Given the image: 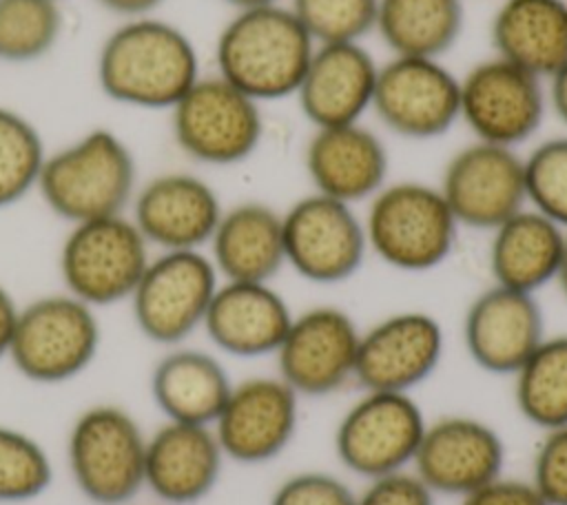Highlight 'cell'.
<instances>
[{"label":"cell","mask_w":567,"mask_h":505,"mask_svg":"<svg viewBox=\"0 0 567 505\" xmlns=\"http://www.w3.org/2000/svg\"><path fill=\"white\" fill-rule=\"evenodd\" d=\"M195 42L155 16L122 20L100 44L95 80L104 97L142 111H171L199 80Z\"/></svg>","instance_id":"1"},{"label":"cell","mask_w":567,"mask_h":505,"mask_svg":"<svg viewBox=\"0 0 567 505\" xmlns=\"http://www.w3.org/2000/svg\"><path fill=\"white\" fill-rule=\"evenodd\" d=\"M137 164L115 131L95 126L47 151L35 193L69 226L128 213L137 190Z\"/></svg>","instance_id":"2"},{"label":"cell","mask_w":567,"mask_h":505,"mask_svg":"<svg viewBox=\"0 0 567 505\" xmlns=\"http://www.w3.org/2000/svg\"><path fill=\"white\" fill-rule=\"evenodd\" d=\"M315 42L286 2L237 9L215 40V73L252 100L292 97Z\"/></svg>","instance_id":"3"},{"label":"cell","mask_w":567,"mask_h":505,"mask_svg":"<svg viewBox=\"0 0 567 505\" xmlns=\"http://www.w3.org/2000/svg\"><path fill=\"white\" fill-rule=\"evenodd\" d=\"M368 252L401 272L439 268L454 250L458 224L439 186L388 182L363 215Z\"/></svg>","instance_id":"4"},{"label":"cell","mask_w":567,"mask_h":505,"mask_svg":"<svg viewBox=\"0 0 567 505\" xmlns=\"http://www.w3.org/2000/svg\"><path fill=\"white\" fill-rule=\"evenodd\" d=\"M100 341L95 308L64 290L49 292L20 306L7 359L31 383L60 385L91 368Z\"/></svg>","instance_id":"5"},{"label":"cell","mask_w":567,"mask_h":505,"mask_svg":"<svg viewBox=\"0 0 567 505\" xmlns=\"http://www.w3.org/2000/svg\"><path fill=\"white\" fill-rule=\"evenodd\" d=\"M146 432L122 405L84 408L66 434V467L93 505H126L144 489Z\"/></svg>","instance_id":"6"},{"label":"cell","mask_w":567,"mask_h":505,"mask_svg":"<svg viewBox=\"0 0 567 505\" xmlns=\"http://www.w3.org/2000/svg\"><path fill=\"white\" fill-rule=\"evenodd\" d=\"M151 255L128 213L97 217L69 226L58 272L64 292L97 310L128 301Z\"/></svg>","instance_id":"7"},{"label":"cell","mask_w":567,"mask_h":505,"mask_svg":"<svg viewBox=\"0 0 567 505\" xmlns=\"http://www.w3.org/2000/svg\"><path fill=\"white\" fill-rule=\"evenodd\" d=\"M168 113L175 146L204 166L241 164L264 137L261 104L217 73L199 75Z\"/></svg>","instance_id":"8"},{"label":"cell","mask_w":567,"mask_h":505,"mask_svg":"<svg viewBox=\"0 0 567 505\" xmlns=\"http://www.w3.org/2000/svg\"><path fill=\"white\" fill-rule=\"evenodd\" d=\"M219 281L206 250H157L128 297L135 328L151 343L184 346L202 330Z\"/></svg>","instance_id":"9"},{"label":"cell","mask_w":567,"mask_h":505,"mask_svg":"<svg viewBox=\"0 0 567 505\" xmlns=\"http://www.w3.org/2000/svg\"><path fill=\"white\" fill-rule=\"evenodd\" d=\"M427 419L408 392L363 390L334 427V454L365 481L410 470Z\"/></svg>","instance_id":"10"},{"label":"cell","mask_w":567,"mask_h":505,"mask_svg":"<svg viewBox=\"0 0 567 505\" xmlns=\"http://www.w3.org/2000/svg\"><path fill=\"white\" fill-rule=\"evenodd\" d=\"M547 111L545 80L494 53L458 75V122L478 142L518 148Z\"/></svg>","instance_id":"11"},{"label":"cell","mask_w":567,"mask_h":505,"mask_svg":"<svg viewBox=\"0 0 567 505\" xmlns=\"http://www.w3.org/2000/svg\"><path fill=\"white\" fill-rule=\"evenodd\" d=\"M286 266L319 286L343 284L368 257L363 217L354 206L308 193L281 213Z\"/></svg>","instance_id":"12"},{"label":"cell","mask_w":567,"mask_h":505,"mask_svg":"<svg viewBox=\"0 0 567 505\" xmlns=\"http://www.w3.org/2000/svg\"><path fill=\"white\" fill-rule=\"evenodd\" d=\"M372 113L399 137H441L458 124V75L436 58L390 55L379 64Z\"/></svg>","instance_id":"13"},{"label":"cell","mask_w":567,"mask_h":505,"mask_svg":"<svg viewBox=\"0 0 567 505\" xmlns=\"http://www.w3.org/2000/svg\"><path fill=\"white\" fill-rule=\"evenodd\" d=\"M439 190L461 228L489 233L527 206L523 155L472 140L445 162Z\"/></svg>","instance_id":"14"},{"label":"cell","mask_w":567,"mask_h":505,"mask_svg":"<svg viewBox=\"0 0 567 505\" xmlns=\"http://www.w3.org/2000/svg\"><path fill=\"white\" fill-rule=\"evenodd\" d=\"M361 328L337 306H312L292 321L272 354L277 377L299 396H328L354 381Z\"/></svg>","instance_id":"15"},{"label":"cell","mask_w":567,"mask_h":505,"mask_svg":"<svg viewBox=\"0 0 567 505\" xmlns=\"http://www.w3.org/2000/svg\"><path fill=\"white\" fill-rule=\"evenodd\" d=\"M299 401L277 374L233 383L210 425L226 461L261 465L281 456L297 434Z\"/></svg>","instance_id":"16"},{"label":"cell","mask_w":567,"mask_h":505,"mask_svg":"<svg viewBox=\"0 0 567 505\" xmlns=\"http://www.w3.org/2000/svg\"><path fill=\"white\" fill-rule=\"evenodd\" d=\"M443 348V326L434 315L392 312L361 330L354 381L363 390L412 394L436 372Z\"/></svg>","instance_id":"17"},{"label":"cell","mask_w":567,"mask_h":505,"mask_svg":"<svg viewBox=\"0 0 567 505\" xmlns=\"http://www.w3.org/2000/svg\"><path fill=\"white\" fill-rule=\"evenodd\" d=\"M507 447L478 416L443 414L427 421L412 472L436 496H467L503 474Z\"/></svg>","instance_id":"18"},{"label":"cell","mask_w":567,"mask_h":505,"mask_svg":"<svg viewBox=\"0 0 567 505\" xmlns=\"http://www.w3.org/2000/svg\"><path fill=\"white\" fill-rule=\"evenodd\" d=\"M221 210L217 190L204 177L166 171L137 186L128 217L151 250H206Z\"/></svg>","instance_id":"19"},{"label":"cell","mask_w":567,"mask_h":505,"mask_svg":"<svg viewBox=\"0 0 567 505\" xmlns=\"http://www.w3.org/2000/svg\"><path fill=\"white\" fill-rule=\"evenodd\" d=\"M547 337L536 295L498 284L481 290L463 315V346L476 368L512 377Z\"/></svg>","instance_id":"20"},{"label":"cell","mask_w":567,"mask_h":505,"mask_svg":"<svg viewBox=\"0 0 567 505\" xmlns=\"http://www.w3.org/2000/svg\"><path fill=\"white\" fill-rule=\"evenodd\" d=\"M379 62L363 42L315 44L295 100L312 128L363 122L372 111Z\"/></svg>","instance_id":"21"},{"label":"cell","mask_w":567,"mask_h":505,"mask_svg":"<svg viewBox=\"0 0 567 505\" xmlns=\"http://www.w3.org/2000/svg\"><path fill=\"white\" fill-rule=\"evenodd\" d=\"M303 166L315 193L357 206L368 204L388 184L390 155L370 126L354 122L312 128Z\"/></svg>","instance_id":"22"},{"label":"cell","mask_w":567,"mask_h":505,"mask_svg":"<svg viewBox=\"0 0 567 505\" xmlns=\"http://www.w3.org/2000/svg\"><path fill=\"white\" fill-rule=\"evenodd\" d=\"M224 461L210 425L164 421L146 434L144 489L164 505H195L217 487Z\"/></svg>","instance_id":"23"},{"label":"cell","mask_w":567,"mask_h":505,"mask_svg":"<svg viewBox=\"0 0 567 505\" xmlns=\"http://www.w3.org/2000/svg\"><path fill=\"white\" fill-rule=\"evenodd\" d=\"M292 315L272 281H219L202 330L219 352L257 359L277 352Z\"/></svg>","instance_id":"24"},{"label":"cell","mask_w":567,"mask_h":505,"mask_svg":"<svg viewBox=\"0 0 567 505\" xmlns=\"http://www.w3.org/2000/svg\"><path fill=\"white\" fill-rule=\"evenodd\" d=\"M206 252L221 281H272L286 266L281 213L264 202L224 208Z\"/></svg>","instance_id":"25"},{"label":"cell","mask_w":567,"mask_h":505,"mask_svg":"<svg viewBox=\"0 0 567 505\" xmlns=\"http://www.w3.org/2000/svg\"><path fill=\"white\" fill-rule=\"evenodd\" d=\"M487 266L492 284L536 295L556 281L567 230L534 210L520 208L489 230Z\"/></svg>","instance_id":"26"},{"label":"cell","mask_w":567,"mask_h":505,"mask_svg":"<svg viewBox=\"0 0 567 505\" xmlns=\"http://www.w3.org/2000/svg\"><path fill=\"white\" fill-rule=\"evenodd\" d=\"M148 385L164 421L213 425L233 379L213 352L175 346L157 359Z\"/></svg>","instance_id":"27"},{"label":"cell","mask_w":567,"mask_h":505,"mask_svg":"<svg viewBox=\"0 0 567 505\" xmlns=\"http://www.w3.org/2000/svg\"><path fill=\"white\" fill-rule=\"evenodd\" d=\"M489 42L494 55L547 80L567 62V0H501Z\"/></svg>","instance_id":"28"},{"label":"cell","mask_w":567,"mask_h":505,"mask_svg":"<svg viewBox=\"0 0 567 505\" xmlns=\"http://www.w3.org/2000/svg\"><path fill=\"white\" fill-rule=\"evenodd\" d=\"M463 0H379L374 33L390 55L443 60L463 33Z\"/></svg>","instance_id":"29"},{"label":"cell","mask_w":567,"mask_h":505,"mask_svg":"<svg viewBox=\"0 0 567 505\" xmlns=\"http://www.w3.org/2000/svg\"><path fill=\"white\" fill-rule=\"evenodd\" d=\"M518 414L538 430L567 425V334H547L512 374Z\"/></svg>","instance_id":"30"},{"label":"cell","mask_w":567,"mask_h":505,"mask_svg":"<svg viewBox=\"0 0 567 505\" xmlns=\"http://www.w3.org/2000/svg\"><path fill=\"white\" fill-rule=\"evenodd\" d=\"M62 9L53 0H0V62L31 64L47 58L62 35Z\"/></svg>","instance_id":"31"},{"label":"cell","mask_w":567,"mask_h":505,"mask_svg":"<svg viewBox=\"0 0 567 505\" xmlns=\"http://www.w3.org/2000/svg\"><path fill=\"white\" fill-rule=\"evenodd\" d=\"M47 146L38 126L20 111L0 104V208L35 190Z\"/></svg>","instance_id":"32"},{"label":"cell","mask_w":567,"mask_h":505,"mask_svg":"<svg viewBox=\"0 0 567 505\" xmlns=\"http://www.w3.org/2000/svg\"><path fill=\"white\" fill-rule=\"evenodd\" d=\"M53 465L38 439L0 423V503H27L49 489Z\"/></svg>","instance_id":"33"},{"label":"cell","mask_w":567,"mask_h":505,"mask_svg":"<svg viewBox=\"0 0 567 505\" xmlns=\"http://www.w3.org/2000/svg\"><path fill=\"white\" fill-rule=\"evenodd\" d=\"M315 44L363 42L374 33L379 0H286Z\"/></svg>","instance_id":"34"},{"label":"cell","mask_w":567,"mask_h":505,"mask_svg":"<svg viewBox=\"0 0 567 505\" xmlns=\"http://www.w3.org/2000/svg\"><path fill=\"white\" fill-rule=\"evenodd\" d=\"M523 162L527 206L567 230V133L538 142Z\"/></svg>","instance_id":"35"},{"label":"cell","mask_w":567,"mask_h":505,"mask_svg":"<svg viewBox=\"0 0 567 505\" xmlns=\"http://www.w3.org/2000/svg\"><path fill=\"white\" fill-rule=\"evenodd\" d=\"M270 505H357V494L334 474L303 470L277 485Z\"/></svg>","instance_id":"36"},{"label":"cell","mask_w":567,"mask_h":505,"mask_svg":"<svg viewBox=\"0 0 567 505\" xmlns=\"http://www.w3.org/2000/svg\"><path fill=\"white\" fill-rule=\"evenodd\" d=\"M529 481L547 505H567V425L543 432Z\"/></svg>","instance_id":"37"},{"label":"cell","mask_w":567,"mask_h":505,"mask_svg":"<svg viewBox=\"0 0 567 505\" xmlns=\"http://www.w3.org/2000/svg\"><path fill=\"white\" fill-rule=\"evenodd\" d=\"M357 505H436V494L412 470H401L370 478Z\"/></svg>","instance_id":"38"},{"label":"cell","mask_w":567,"mask_h":505,"mask_svg":"<svg viewBox=\"0 0 567 505\" xmlns=\"http://www.w3.org/2000/svg\"><path fill=\"white\" fill-rule=\"evenodd\" d=\"M461 505H547L532 481L496 476L487 485L461 498Z\"/></svg>","instance_id":"39"},{"label":"cell","mask_w":567,"mask_h":505,"mask_svg":"<svg viewBox=\"0 0 567 505\" xmlns=\"http://www.w3.org/2000/svg\"><path fill=\"white\" fill-rule=\"evenodd\" d=\"M18 312H20V303L16 301L11 290L4 284H0V361L9 357Z\"/></svg>","instance_id":"40"},{"label":"cell","mask_w":567,"mask_h":505,"mask_svg":"<svg viewBox=\"0 0 567 505\" xmlns=\"http://www.w3.org/2000/svg\"><path fill=\"white\" fill-rule=\"evenodd\" d=\"M547 89V106L567 128V62L545 80Z\"/></svg>","instance_id":"41"},{"label":"cell","mask_w":567,"mask_h":505,"mask_svg":"<svg viewBox=\"0 0 567 505\" xmlns=\"http://www.w3.org/2000/svg\"><path fill=\"white\" fill-rule=\"evenodd\" d=\"M95 2L102 9L120 16L122 20L153 16L164 4V0H95Z\"/></svg>","instance_id":"42"},{"label":"cell","mask_w":567,"mask_h":505,"mask_svg":"<svg viewBox=\"0 0 567 505\" xmlns=\"http://www.w3.org/2000/svg\"><path fill=\"white\" fill-rule=\"evenodd\" d=\"M554 284L560 288V292H563V297H565V301H567V239H565L563 259H560V266H558V275H556V281H554Z\"/></svg>","instance_id":"43"},{"label":"cell","mask_w":567,"mask_h":505,"mask_svg":"<svg viewBox=\"0 0 567 505\" xmlns=\"http://www.w3.org/2000/svg\"><path fill=\"white\" fill-rule=\"evenodd\" d=\"M221 2L230 4L237 11V9H250V7H264V4H279L286 0H221Z\"/></svg>","instance_id":"44"},{"label":"cell","mask_w":567,"mask_h":505,"mask_svg":"<svg viewBox=\"0 0 567 505\" xmlns=\"http://www.w3.org/2000/svg\"><path fill=\"white\" fill-rule=\"evenodd\" d=\"M53 2H62V0H53Z\"/></svg>","instance_id":"45"}]
</instances>
